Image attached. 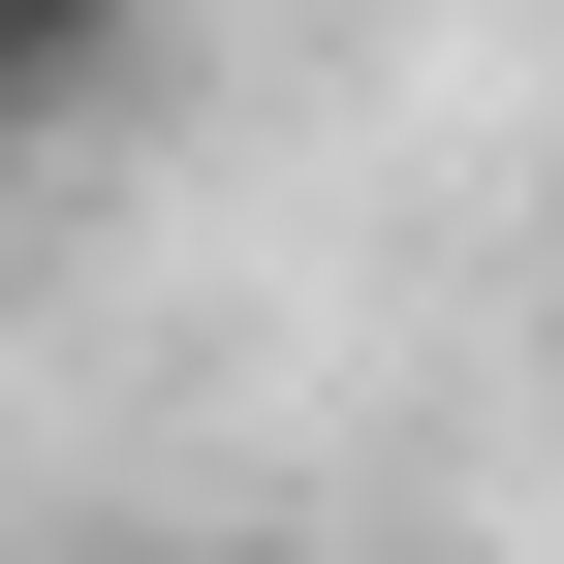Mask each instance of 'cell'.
<instances>
[{"label": "cell", "instance_id": "obj_1", "mask_svg": "<svg viewBox=\"0 0 564 564\" xmlns=\"http://www.w3.org/2000/svg\"><path fill=\"white\" fill-rule=\"evenodd\" d=\"M158 95V0H0V126H126Z\"/></svg>", "mask_w": 564, "mask_h": 564}, {"label": "cell", "instance_id": "obj_2", "mask_svg": "<svg viewBox=\"0 0 564 564\" xmlns=\"http://www.w3.org/2000/svg\"><path fill=\"white\" fill-rule=\"evenodd\" d=\"M126 564H314V533H126Z\"/></svg>", "mask_w": 564, "mask_h": 564}, {"label": "cell", "instance_id": "obj_3", "mask_svg": "<svg viewBox=\"0 0 564 564\" xmlns=\"http://www.w3.org/2000/svg\"><path fill=\"white\" fill-rule=\"evenodd\" d=\"M533 377H564V251H533Z\"/></svg>", "mask_w": 564, "mask_h": 564}]
</instances>
